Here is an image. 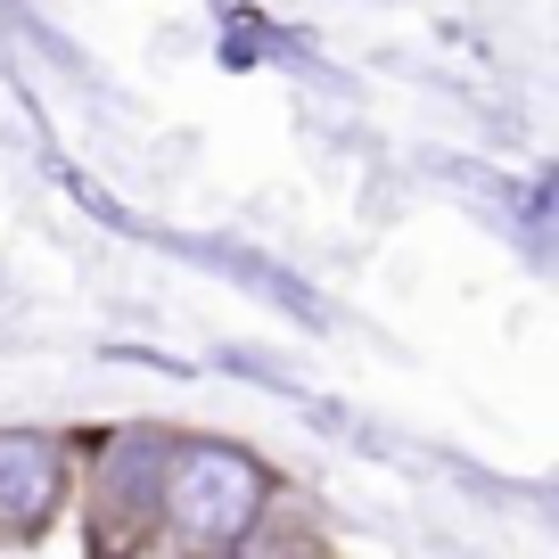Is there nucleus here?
I'll return each instance as SVG.
<instances>
[{"label":"nucleus","mask_w":559,"mask_h":559,"mask_svg":"<svg viewBox=\"0 0 559 559\" xmlns=\"http://www.w3.org/2000/svg\"><path fill=\"white\" fill-rule=\"evenodd\" d=\"M263 559H337L321 535H305V526H280L272 543H263Z\"/></svg>","instance_id":"obj_4"},{"label":"nucleus","mask_w":559,"mask_h":559,"mask_svg":"<svg viewBox=\"0 0 559 559\" xmlns=\"http://www.w3.org/2000/svg\"><path fill=\"white\" fill-rule=\"evenodd\" d=\"M272 502V469L239 444H214V437H181L165 444V486H157V526H174L181 543L198 551H230L247 543V526L263 519Z\"/></svg>","instance_id":"obj_1"},{"label":"nucleus","mask_w":559,"mask_h":559,"mask_svg":"<svg viewBox=\"0 0 559 559\" xmlns=\"http://www.w3.org/2000/svg\"><path fill=\"white\" fill-rule=\"evenodd\" d=\"M157 486H165V437H116L107 444L99 486H91V559H140L165 535Z\"/></svg>","instance_id":"obj_2"},{"label":"nucleus","mask_w":559,"mask_h":559,"mask_svg":"<svg viewBox=\"0 0 559 559\" xmlns=\"http://www.w3.org/2000/svg\"><path fill=\"white\" fill-rule=\"evenodd\" d=\"M67 502V453L50 437H0V543H41Z\"/></svg>","instance_id":"obj_3"}]
</instances>
